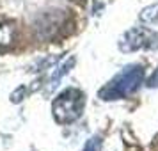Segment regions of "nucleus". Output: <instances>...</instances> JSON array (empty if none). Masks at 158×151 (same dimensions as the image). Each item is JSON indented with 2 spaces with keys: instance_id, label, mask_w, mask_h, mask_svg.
Returning a JSON list of instances; mask_svg holds the SVG:
<instances>
[{
  "instance_id": "obj_1",
  "label": "nucleus",
  "mask_w": 158,
  "mask_h": 151,
  "mask_svg": "<svg viewBox=\"0 0 158 151\" xmlns=\"http://www.w3.org/2000/svg\"><path fill=\"white\" fill-rule=\"evenodd\" d=\"M142 82H144V68L140 64H128L110 82H107L101 87L100 93H98V98L105 101L128 98L140 89Z\"/></svg>"
},
{
  "instance_id": "obj_2",
  "label": "nucleus",
  "mask_w": 158,
  "mask_h": 151,
  "mask_svg": "<svg viewBox=\"0 0 158 151\" xmlns=\"http://www.w3.org/2000/svg\"><path fill=\"white\" fill-rule=\"evenodd\" d=\"M85 107V94L77 87H68L52 103V114L59 124H69L80 119Z\"/></svg>"
},
{
  "instance_id": "obj_3",
  "label": "nucleus",
  "mask_w": 158,
  "mask_h": 151,
  "mask_svg": "<svg viewBox=\"0 0 158 151\" xmlns=\"http://www.w3.org/2000/svg\"><path fill=\"white\" fill-rule=\"evenodd\" d=\"M158 34L146 27H133L124 32L119 39L121 52H137V50H156Z\"/></svg>"
},
{
  "instance_id": "obj_4",
  "label": "nucleus",
  "mask_w": 158,
  "mask_h": 151,
  "mask_svg": "<svg viewBox=\"0 0 158 151\" xmlns=\"http://www.w3.org/2000/svg\"><path fill=\"white\" fill-rule=\"evenodd\" d=\"M73 66H75V57H69L68 59V61H64V62H62V64L60 66H57V69H55V71L52 73V77H50V86H48V91H53V89H55V87L59 86V82H60V78H62V77H64L66 73H69L71 71V68Z\"/></svg>"
},
{
  "instance_id": "obj_5",
  "label": "nucleus",
  "mask_w": 158,
  "mask_h": 151,
  "mask_svg": "<svg viewBox=\"0 0 158 151\" xmlns=\"http://www.w3.org/2000/svg\"><path fill=\"white\" fill-rule=\"evenodd\" d=\"M15 39V27L13 23L0 20V46H7Z\"/></svg>"
},
{
  "instance_id": "obj_6",
  "label": "nucleus",
  "mask_w": 158,
  "mask_h": 151,
  "mask_svg": "<svg viewBox=\"0 0 158 151\" xmlns=\"http://www.w3.org/2000/svg\"><path fill=\"white\" fill-rule=\"evenodd\" d=\"M140 20L142 22H148V23H153V22H158V2L153 4V6H148L140 11Z\"/></svg>"
},
{
  "instance_id": "obj_7",
  "label": "nucleus",
  "mask_w": 158,
  "mask_h": 151,
  "mask_svg": "<svg viewBox=\"0 0 158 151\" xmlns=\"http://www.w3.org/2000/svg\"><path fill=\"white\" fill-rule=\"evenodd\" d=\"M84 151H101V139L100 137H91L84 146Z\"/></svg>"
},
{
  "instance_id": "obj_8",
  "label": "nucleus",
  "mask_w": 158,
  "mask_h": 151,
  "mask_svg": "<svg viewBox=\"0 0 158 151\" xmlns=\"http://www.w3.org/2000/svg\"><path fill=\"white\" fill-rule=\"evenodd\" d=\"M25 93H27V87H25V86L18 87L15 93L11 94V101H13V103H20V101L25 98Z\"/></svg>"
},
{
  "instance_id": "obj_9",
  "label": "nucleus",
  "mask_w": 158,
  "mask_h": 151,
  "mask_svg": "<svg viewBox=\"0 0 158 151\" xmlns=\"http://www.w3.org/2000/svg\"><path fill=\"white\" fill-rule=\"evenodd\" d=\"M146 86L151 87V89H153V87H158V69H155V73H153V75H151L149 78H148Z\"/></svg>"
}]
</instances>
